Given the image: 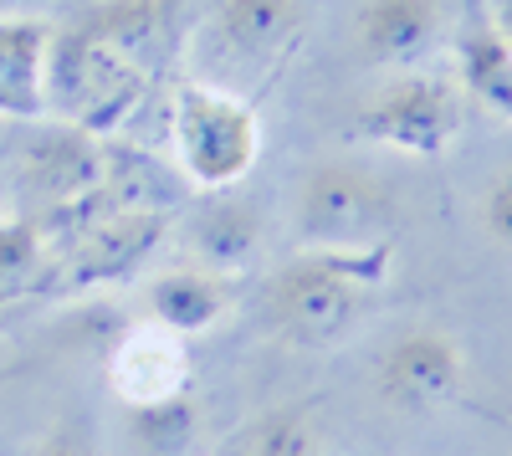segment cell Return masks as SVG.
Here are the masks:
<instances>
[{"label":"cell","instance_id":"obj_1","mask_svg":"<svg viewBox=\"0 0 512 456\" xmlns=\"http://www.w3.org/2000/svg\"><path fill=\"white\" fill-rule=\"evenodd\" d=\"M390 272V246H313V252L292 257L267 282V313L277 334L297 349H333L344 344L374 287Z\"/></svg>","mask_w":512,"mask_h":456},{"label":"cell","instance_id":"obj_2","mask_svg":"<svg viewBox=\"0 0 512 456\" xmlns=\"http://www.w3.org/2000/svg\"><path fill=\"white\" fill-rule=\"evenodd\" d=\"M144 93H149V67L139 57L108 47V41L82 36L72 26L57 31L47 98H52V113L67 129L88 134V139L118 134L123 123L139 113Z\"/></svg>","mask_w":512,"mask_h":456},{"label":"cell","instance_id":"obj_3","mask_svg":"<svg viewBox=\"0 0 512 456\" xmlns=\"http://www.w3.org/2000/svg\"><path fill=\"white\" fill-rule=\"evenodd\" d=\"M169 134H175L180 170L210 195L236 190L262 159V118H256V108L231 88H210V82H180L175 88Z\"/></svg>","mask_w":512,"mask_h":456},{"label":"cell","instance_id":"obj_4","mask_svg":"<svg viewBox=\"0 0 512 456\" xmlns=\"http://www.w3.org/2000/svg\"><path fill=\"white\" fill-rule=\"evenodd\" d=\"M164 236H169V211H113V216H98L82 231L52 241L57 257H47L41 293H47V287H57V293L113 287L123 277H134Z\"/></svg>","mask_w":512,"mask_h":456},{"label":"cell","instance_id":"obj_5","mask_svg":"<svg viewBox=\"0 0 512 456\" xmlns=\"http://www.w3.org/2000/svg\"><path fill=\"white\" fill-rule=\"evenodd\" d=\"M354 129H359V139H369L379 149L436 159L461 134V88L446 77H431V72H405L359 108Z\"/></svg>","mask_w":512,"mask_h":456},{"label":"cell","instance_id":"obj_6","mask_svg":"<svg viewBox=\"0 0 512 456\" xmlns=\"http://www.w3.org/2000/svg\"><path fill=\"white\" fill-rule=\"evenodd\" d=\"M395 221V200L379 175L344 159H323L308 170L297 195V226L313 246H379Z\"/></svg>","mask_w":512,"mask_h":456},{"label":"cell","instance_id":"obj_7","mask_svg":"<svg viewBox=\"0 0 512 456\" xmlns=\"http://www.w3.org/2000/svg\"><path fill=\"white\" fill-rule=\"evenodd\" d=\"M461 375H466V359L451 334L410 328L379 359V395L395 410H405V416H420V410L446 405L461 390Z\"/></svg>","mask_w":512,"mask_h":456},{"label":"cell","instance_id":"obj_8","mask_svg":"<svg viewBox=\"0 0 512 456\" xmlns=\"http://www.w3.org/2000/svg\"><path fill=\"white\" fill-rule=\"evenodd\" d=\"M308 6L303 0H221L210 16V41L226 62L277 67L303 41Z\"/></svg>","mask_w":512,"mask_h":456},{"label":"cell","instance_id":"obj_9","mask_svg":"<svg viewBox=\"0 0 512 456\" xmlns=\"http://www.w3.org/2000/svg\"><path fill=\"white\" fill-rule=\"evenodd\" d=\"M108 385L128 410L180 400L190 390V349H185V339L164 334V328H154V323L123 334L108 354Z\"/></svg>","mask_w":512,"mask_h":456},{"label":"cell","instance_id":"obj_10","mask_svg":"<svg viewBox=\"0 0 512 456\" xmlns=\"http://www.w3.org/2000/svg\"><path fill=\"white\" fill-rule=\"evenodd\" d=\"M52 41H57L52 21L0 16V123H41L52 113L47 98Z\"/></svg>","mask_w":512,"mask_h":456},{"label":"cell","instance_id":"obj_11","mask_svg":"<svg viewBox=\"0 0 512 456\" xmlns=\"http://www.w3.org/2000/svg\"><path fill=\"white\" fill-rule=\"evenodd\" d=\"M446 11L441 0H364L354 16V41L374 67H420L441 47Z\"/></svg>","mask_w":512,"mask_h":456},{"label":"cell","instance_id":"obj_12","mask_svg":"<svg viewBox=\"0 0 512 456\" xmlns=\"http://www.w3.org/2000/svg\"><path fill=\"white\" fill-rule=\"evenodd\" d=\"M103 175H108V154L88 134L67 129V123L57 134H41L21 159V180H26L31 205H36L31 216H52L62 205L82 200L88 190L103 185Z\"/></svg>","mask_w":512,"mask_h":456},{"label":"cell","instance_id":"obj_13","mask_svg":"<svg viewBox=\"0 0 512 456\" xmlns=\"http://www.w3.org/2000/svg\"><path fill=\"white\" fill-rule=\"evenodd\" d=\"M236 308V282L210 267H175L144 282V318L175 339L210 334Z\"/></svg>","mask_w":512,"mask_h":456},{"label":"cell","instance_id":"obj_14","mask_svg":"<svg viewBox=\"0 0 512 456\" xmlns=\"http://www.w3.org/2000/svg\"><path fill=\"white\" fill-rule=\"evenodd\" d=\"M456 88L492 118L512 123V47L487 16H477L456 36Z\"/></svg>","mask_w":512,"mask_h":456},{"label":"cell","instance_id":"obj_15","mask_svg":"<svg viewBox=\"0 0 512 456\" xmlns=\"http://www.w3.org/2000/svg\"><path fill=\"white\" fill-rule=\"evenodd\" d=\"M169 11H175V0H93V6L72 21V31L93 36V41H108V47L144 62L154 52V41L164 36V26H169Z\"/></svg>","mask_w":512,"mask_h":456},{"label":"cell","instance_id":"obj_16","mask_svg":"<svg viewBox=\"0 0 512 456\" xmlns=\"http://www.w3.org/2000/svg\"><path fill=\"white\" fill-rule=\"evenodd\" d=\"M47 231L36 216H0V308L41 293V277H47Z\"/></svg>","mask_w":512,"mask_h":456},{"label":"cell","instance_id":"obj_17","mask_svg":"<svg viewBox=\"0 0 512 456\" xmlns=\"http://www.w3.org/2000/svg\"><path fill=\"white\" fill-rule=\"evenodd\" d=\"M251 246H256V211H246V205H221V211H205L195 221V257L210 272L231 277V262H241Z\"/></svg>","mask_w":512,"mask_h":456},{"label":"cell","instance_id":"obj_18","mask_svg":"<svg viewBox=\"0 0 512 456\" xmlns=\"http://www.w3.org/2000/svg\"><path fill=\"white\" fill-rule=\"evenodd\" d=\"M246 456H318V436L308 410H267L246 436Z\"/></svg>","mask_w":512,"mask_h":456},{"label":"cell","instance_id":"obj_19","mask_svg":"<svg viewBox=\"0 0 512 456\" xmlns=\"http://www.w3.org/2000/svg\"><path fill=\"white\" fill-rule=\"evenodd\" d=\"M134 431L149 446V456H180L195 436V416H190V400H159V405H139L134 410Z\"/></svg>","mask_w":512,"mask_h":456},{"label":"cell","instance_id":"obj_20","mask_svg":"<svg viewBox=\"0 0 512 456\" xmlns=\"http://www.w3.org/2000/svg\"><path fill=\"white\" fill-rule=\"evenodd\" d=\"M482 226H487V236L497 246H507V252H512V164L492 180V190L482 200Z\"/></svg>","mask_w":512,"mask_h":456},{"label":"cell","instance_id":"obj_21","mask_svg":"<svg viewBox=\"0 0 512 456\" xmlns=\"http://www.w3.org/2000/svg\"><path fill=\"white\" fill-rule=\"evenodd\" d=\"M487 21L502 31V41L512 47V0H492V11H487Z\"/></svg>","mask_w":512,"mask_h":456},{"label":"cell","instance_id":"obj_22","mask_svg":"<svg viewBox=\"0 0 512 456\" xmlns=\"http://www.w3.org/2000/svg\"><path fill=\"white\" fill-rule=\"evenodd\" d=\"M36 456H93V451H82V446H67V441H52V446H41Z\"/></svg>","mask_w":512,"mask_h":456}]
</instances>
